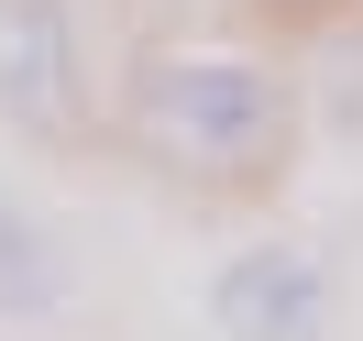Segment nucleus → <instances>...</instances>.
<instances>
[{
	"label": "nucleus",
	"instance_id": "20e7f679",
	"mask_svg": "<svg viewBox=\"0 0 363 341\" xmlns=\"http://www.w3.org/2000/svg\"><path fill=\"white\" fill-rule=\"evenodd\" d=\"M55 242H45V220H33L11 187H0V319H45L55 308Z\"/></svg>",
	"mask_w": 363,
	"mask_h": 341
},
{
	"label": "nucleus",
	"instance_id": "f03ea898",
	"mask_svg": "<svg viewBox=\"0 0 363 341\" xmlns=\"http://www.w3.org/2000/svg\"><path fill=\"white\" fill-rule=\"evenodd\" d=\"M330 319V275L308 242H242L209 275V330L220 341H319Z\"/></svg>",
	"mask_w": 363,
	"mask_h": 341
},
{
	"label": "nucleus",
	"instance_id": "f257e3e1",
	"mask_svg": "<svg viewBox=\"0 0 363 341\" xmlns=\"http://www.w3.org/2000/svg\"><path fill=\"white\" fill-rule=\"evenodd\" d=\"M133 121L155 155L177 165H209V177H264L297 133V99L275 67L253 55H155L133 77Z\"/></svg>",
	"mask_w": 363,
	"mask_h": 341
},
{
	"label": "nucleus",
	"instance_id": "7ed1b4c3",
	"mask_svg": "<svg viewBox=\"0 0 363 341\" xmlns=\"http://www.w3.org/2000/svg\"><path fill=\"white\" fill-rule=\"evenodd\" d=\"M0 111L23 133H67V111H77L67 0H0Z\"/></svg>",
	"mask_w": 363,
	"mask_h": 341
},
{
	"label": "nucleus",
	"instance_id": "39448f33",
	"mask_svg": "<svg viewBox=\"0 0 363 341\" xmlns=\"http://www.w3.org/2000/svg\"><path fill=\"white\" fill-rule=\"evenodd\" d=\"M330 121H341V133H363V33L330 55Z\"/></svg>",
	"mask_w": 363,
	"mask_h": 341
}]
</instances>
